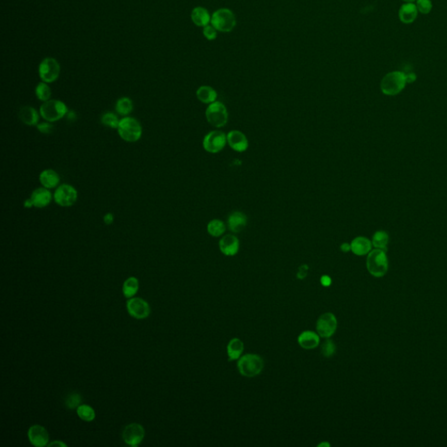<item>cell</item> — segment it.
Here are the masks:
<instances>
[{"mask_svg": "<svg viewBox=\"0 0 447 447\" xmlns=\"http://www.w3.org/2000/svg\"><path fill=\"white\" fill-rule=\"evenodd\" d=\"M117 133L127 143H136L143 136V126L139 120L132 116H124L120 119Z\"/></svg>", "mask_w": 447, "mask_h": 447, "instance_id": "1", "label": "cell"}, {"mask_svg": "<svg viewBox=\"0 0 447 447\" xmlns=\"http://www.w3.org/2000/svg\"><path fill=\"white\" fill-rule=\"evenodd\" d=\"M38 111L43 120L54 124L67 115L68 108L62 101L50 99L42 103Z\"/></svg>", "mask_w": 447, "mask_h": 447, "instance_id": "2", "label": "cell"}, {"mask_svg": "<svg viewBox=\"0 0 447 447\" xmlns=\"http://www.w3.org/2000/svg\"><path fill=\"white\" fill-rule=\"evenodd\" d=\"M406 85V73L401 71H392L382 79L381 91L385 95L394 96L402 92Z\"/></svg>", "mask_w": 447, "mask_h": 447, "instance_id": "3", "label": "cell"}, {"mask_svg": "<svg viewBox=\"0 0 447 447\" xmlns=\"http://www.w3.org/2000/svg\"><path fill=\"white\" fill-rule=\"evenodd\" d=\"M366 266L369 273L375 277H383L388 271V258L384 250L376 248L368 254Z\"/></svg>", "mask_w": 447, "mask_h": 447, "instance_id": "4", "label": "cell"}, {"mask_svg": "<svg viewBox=\"0 0 447 447\" xmlns=\"http://www.w3.org/2000/svg\"><path fill=\"white\" fill-rule=\"evenodd\" d=\"M211 25L217 29L218 32H230L235 28L237 20L232 10L220 8L212 14Z\"/></svg>", "mask_w": 447, "mask_h": 447, "instance_id": "5", "label": "cell"}, {"mask_svg": "<svg viewBox=\"0 0 447 447\" xmlns=\"http://www.w3.org/2000/svg\"><path fill=\"white\" fill-rule=\"evenodd\" d=\"M264 368L263 359L256 354H248L239 358L238 372L246 378H254L260 374Z\"/></svg>", "mask_w": 447, "mask_h": 447, "instance_id": "6", "label": "cell"}, {"mask_svg": "<svg viewBox=\"0 0 447 447\" xmlns=\"http://www.w3.org/2000/svg\"><path fill=\"white\" fill-rule=\"evenodd\" d=\"M206 117L208 123L215 128H222L228 121V111L221 102L211 103L206 110Z\"/></svg>", "mask_w": 447, "mask_h": 447, "instance_id": "7", "label": "cell"}, {"mask_svg": "<svg viewBox=\"0 0 447 447\" xmlns=\"http://www.w3.org/2000/svg\"><path fill=\"white\" fill-rule=\"evenodd\" d=\"M60 73V63L54 58H45L38 65V76L42 82L48 84L54 83L59 79Z\"/></svg>", "mask_w": 447, "mask_h": 447, "instance_id": "8", "label": "cell"}, {"mask_svg": "<svg viewBox=\"0 0 447 447\" xmlns=\"http://www.w3.org/2000/svg\"><path fill=\"white\" fill-rule=\"evenodd\" d=\"M78 200V191L73 185L60 184L54 193V201L58 206L64 208L73 207Z\"/></svg>", "mask_w": 447, "mask_h": 447, "instance_id": "9", "label": "cell"}, {"mask_svg": "<svg viewBox=\"0 0 447 447\" xmlns=\"http://www.w3.org/2000/svg\"><path fill=\"white\" fill-rule=\"evenodd\" d=\"M227 143V136L220 130H213L204 137L203 147L207 152L216 154L225 148Z\"/></svg>", "mask_w": 447, "mask_h": 447, "instance_id": "10", "label": "cell"}, {"mask_svg": "<svg viewBox=\"0 0 447 447\" xmlns=\"http://www.w3.org/2000/svg\"><path fill=\"white\" fill-rule=\"evenodd\" d=\"M337 329V320L332 313L321 314L316 322L318 335L323 338H330L336 333Z\"/></svg>", "mask_w": 447, "mask_h": 447, "instance_id": "11", "label": "cell"}, {"mask_svg": "<svg viewBox=\"0 0 447 447\" xmlns=\"http://www.w3.org/2000/svg\"><path fill=\"white\" fill-rule=\"evenodd\" d=\"M145 436V431L143 425L132 423L128 425L123 431V438L126 444L130 446L136 447L143 442Z\"/></svg>", "mask_w": 447, "mask_h": 447, "instance_id": "12", "label": "cell"}, {"mask_svg": "<svg viewBox=\"0 0 447 447\" xmlns=\"http://www.w3.org/2000/svg\"><path fill=\"white\" fill-rule=\"evenodd\" d=\"M129 314L136 319H145L150 314V308L146 301L139 297H132L127 301Z\"/></svg>", "mask_w": 447, "mask_h": 447, "instance_id": "13", "label": "cell"}, {"mask_svg": "<svg viewBox=\"0 0 447 447\" xmlns=\"http://www.w3.org/2000/svg\"><path fill=\"white\" fill-rule=\"evenodd\" d=\"M29 441L36 447L47 446L49 444V434L42 425H32L28 430Z\"/></svg>", "mask_w": 447, "mask_h": 447, "instance_id": "14", "label": "cell"}, {"mask_svg": "<svg viewBox=\"0 0 447 447\" xmlns=\"http://www.w3.org/2000/svg\"><path fill=\"white\" fill-rule=\"evenodd\" d=\"M30 198L32 200L35 208L42 209L48 207L51 204L52 201L54 200V194H52L49 189L42 186L35 189L31 194Z\"/></svg>", "mask_w": 447, "mask_h": 447, "instance_id": "15", "label": "cell"}, {"mask_svg": "<svg viewBox=\"0 0 447 447\" xmlns=\"http://www.w3.org/2000/svg\"><path fill=\"white\" fill-rule=\"evenodd\" d=\"M227 143L237 152H245L249 146L248 138L238 130H232L227 134Z\"/></svg>", "mask_w": 447, "mask_h": 447, "instance_id": "16", "label": "cell"}, {"mask_svg": "<svg viewBox=\"0 0 447 447\" xmlns=\"http://www.w3.org/2000/svg\"><path fill=\"white\" fill-rule=\"evenodd\" d=\"M219 250L226 256H234L239 250V240L232 234L225 235L219 243Z\"/></svg>", "mask_w": 447, "mask_h": 447, "instance_id": "17", "label": "cell"}, {"mask_svg": "<svg viewBox=\"0 0 447 447\" xmlns=\"http://www.w3.org/2000/svg\"><path fill=\"white\" fill-rule=\"evenodd\" d=\"M40 114L31 106H25L19 109V118L26 126H37L39 124Z\"/></svg>", "mask_w": 447, "mask_h": 447, "instance_id": "18", "label": "cell"}, {"mask_svg": "<svg viewBox=\"0 0 447 447\" xmlns=\"http://www.w3.org/2000/svg\"><path fill=\"white\" fill-rule=\"evenodd\" d=\"M38 181L43 187L52 190L56 189L60 185V178L57 172L53 169H46L40 172Z\"/></svg>", "mask_w": 447, "mask_h": 447, "instance_id": "19", "label": "cell"}, {"mask_svg": "<svg viewBox=\"0 0 447 447\" xmlns=\"http://www.w3.org/2000/svg\"><path fill=\"white\" fill-rule=\"evenodd\" d=\"M227 225L231 232L238 233L242 232L248 225V217L241 212H233L229 215Z\"/></svg>", "mask_w": 447, "mask_h": 447, "instance_id": "20", "label": "cell"}, {"mask_svg": "<svg viewBox=\"0 0 447 447\" xmlns=\"http://www.w3.org/2000/svg\"><path fill=\"white\" fill-rule=\"evenodd\" d=\"M419 15V11L417 9L415 3H403L398 10V17L400 21L409 25L415 21Z\"/></svg>", "mask_w": 447, "mask_h": 447, "instance_id": "21", "label": "cell"}, {"mask_svg": "<svg viewBox=\"0 0 447 447\" xmlns=\"http://www.w3.org/2000/svg\"><path fill=\"white\" fill-rule=\"evenodd\" d=\"M190 19L194 25L198 27H205L211 24L212 15L209 11L203 7H195L190 13Z\"/></svg>", "mask_w": 447, "mask_h": 447, "instance_id": "22", "label": "cell"}, {"mask_svg": "<svg viewBox=\"0 0 447 447\" xmlns=\"http://www.w3.org/2000/svg\"><path fill=\"white\" fill-rule=\"evenodd\" d=\"M350 247L353 254L357 256H363L371 252L372 249V242L369 238L360 236L353 239Z\"/></svg>", "mask_w": 447, "mask_h": 447, "instance_id": "23", "label": "cell"}, {"mask_svg": "<svg viewBox=\"0 0 447 447\" xmlns=\"http://www.w3.org/2000/svg\"><path fill=\"white\" fill-rule=\"evenodd\" d=\"M298 343L302 349H314L319 345L320 337L313 331H304L299 336Z\"/></svg>", "mask_w": 447, "mask_h": 447, "instance_id": "24", "label": "cell"}, {"mask_svg": "<svg viewBox=\"0 0 447 447\" xmlns=\"http://www.w3.org/2000/svg\"><path fill=\"white\" fill-rule=\"evenodd\" d=\"M197 98L199 102H202L204 104H211L213 102L217 101L218 94L216 92L215 89L210 86H201L197 89L196 92Z\"/></svg>", "mask_w": 447, "mask_h": 447, "instance_id": "25", "label": "cell"}, {"mask_svg": "<svg viewBox=\"0 0 447 447\" xmlns=\"http://www.w3.org/2000/svg\"><path fill=\"white\" fill-rule=\"evenodd\" d=\"M115 112L120 116H129L134 110L133 101L130 97H121L115 102Z\"/></svg>", "mask_w": 447, "mask_h": 447, "instance_id": "26", "label": "cell"}, {"mask_svg": "<svg viewBox=\"0 0 447 447\" xmlns=\"http://www.w3.org/2000/svg\"><path fill=\"white\" fill-rule=\"evenodd\" d=\"M244 350V343L238 338H233L229 342L227 345V355L230 361H234L240 358Z\"/></svg>", "mask_w": 447, "mask_h": 447, "instance_id": "27", "label": "cell"}, {"mask_svg": "<svg viewBox=\"0 0 447 447\" xmlns=\"http://www.w3.org/2000/svg\"><path fill=\"white\" fill-rule=\"evenodd\" d=\"M139 290V281L136 277H130L124 281L123 293L126 298H132Z\"/></svg>", "mask_w": 447, "mask_h": 447, "instance_id": "28", "label": "cell"}, {"mask_svg": "<svg viewBox=\"0 0 447 447\" xmlns=\"http://www.w3.org/2000/svg\"><path fill=\"white\" fill-rule=\"evenodd\" d=\"M226 231L225 223L219 219H213L207 225V232L211 236L218 238L222 236Z\"/></svg>", "mask_w": 447, "mask_h": 447, "instance_id": "29", "label": "cell"}, {"mask_svg": "<svg viewBox=\"0 0 447 447\" xmlns=\"http://www.w3.org/2000/svg\"><path fill=\"white\" fill-rule=\"evenodd\" d=\"M371 242L374 248L385 251L389 243V234L385 231H378L373 235Z\"/></svg>", "mask_w": 447, "mask_h": 447, "instance_id": "30", "label": "cell"}, {"mask_svg": "<svg viewBox=\"0 0 447 447\" xmlns=\"http://www.w3.org/2000/svg\"><path fill=\"white\" fill-rule=\"evenodd\" d=\"M35 95L40 102H45L50 100L52 96L51 88L48 83L40 82L35 88Z\"/></svg>", "mask_w": 447, "mask_h": 447, "instance_id": "31", "label": "cell"}, {"mask_svg": "<svg viewBox=\"0 0 447 447\" xmlns=\"http://www.w3.org/2000/svg\"><path fill=\"white\" fill-rule=\"evenodd\" d=\"M77 415L83 421L91 422L95 419V410L89 404H80L77 408Z\"/></svg>", "mask_w": 447, "mask_h": 447, "instance_id": "32", "label": "cell"}, {"mask_svg": "<svg viewBox=\"0 0 447 447\" xmlns=\"http://www.w3.org/2000/svg\"><path fill=\"white\" fill-rule=\"evenodd\" d=\"M101 121L102 124L106 126V127L117 130L118 125L120 123V119L118 117L117 114H114L112 112H106L102 114L101 117Z\"/></svg>", "mask_w": 447, "mask_h": 447, "instance_id": "33", "label": "cell"}, {"mask_svg": "<svg viewBox=\"0 0 447 447\" xmlns=\"http://www.w3.org/2000/svg\"><path fill=\"white\" fill-rule=\"evenodd\" d=\"M415 5L419 13L424 15L431 13L433 7L431 0H416Z\"/></svg>", "mask_w": 447, "mask_h": 447, "instance_id": "34", "label": "cell"}, {"mask_svg": "<svg viewBox=\"0 0 447 447\" xmlns=\"http://www.w3.org/2000/svg\"><path fill=\"white\" fill-rule=\"evenodd\" d=\"M82 396L78 393H72L68 395L66 399V405L68 409H77L82 403Z\"/></svg>", "mask_w": 447, "mask_h": 447, "instance_id": "35", "label": "cell"}, {"mask_svg": "<svg viewBox=\"0 0 447 447\" xmlns=\"http://www.w3.org/2000/svg\"><path fill=\"white\" fill-rule=\"evenodd\" d=\"M320 351H321V355H323L324 357H331L336 352V345H335L333 341L327 340L321 345Z\"/></svg>", "mask_w": 447, "mask_h": 447, "instance_id": "36", "label": "cell"}, {"mask_svg": "<svg viewBox=\"0 0 447 447\" xmlns=\"http://www.w3.org/2000/svg\"><path fill=\"white\" fill-rule=\"evenodd\" d=\"M203 35L205 38L210 42H212V40H215L218 37V31L210 24L208 26L203 27Z\"/></svg>", "mask_w": 447, "mask_h": 447, "instance_id": "37", "label": "cell"}, {"mask_svg": "<svg viewBox=\"0 0 447 447\" xmlns=\"http://www.w3.org/2000/svg\"><path fill=\"white\" fill-rule=\"evenodd\" d=\"M37 129H38V131L40 133L44 134V135H48V134H51L53 132L54 126H53L52 123L44 120L43 123H39L37 125Z\"/></svg>", "mask_w": 447, "mask_h": 447, "instance_id": "38", "label": "cell"}, {"mask_svg": "<svg viewBox=\"0 0 447 447\" xmlns=\"http://www.w3.org/2000/svg\"><path fill=\"white\" fill-rule=\"evenodd\" d=\"M308 267L307 265H302L299 267L298 273H297V278L299 279H304L307 275H308Z\"/></svg>", "mask_w": 447, "mask_h": 447, "instance_id": "39", "label": "cell"}, {"mask_svg": "<svg viewBox=\"0 0 447 447\" xmlns=\"http://www.w3.org/2000/svg\"><path fill=\"white\" fill-rule=\"evenodd\" d=\"M114 216L113 213H107V214H105L104 217H103V221H104L106 225H112V224L114 223Z\"/></svg>", "mask_w": 447, "mask_h": 447, "instance_id": "40", "label": "cell"}, {"mask_svg": "<svg viewBox=\"0 0 447 447\" xmlns=\"http://www.w3.org/2000/svg\"><path fill=\"white\" fill-rule=\"evenodd\" d=\"M320 282L321 284L324 286V287H329L332 282V280L330 279V277L327 275H323L321 278H320Z\"/></svg>", "mask_w": 447, "mask_h": 447, "instance_id": "41", "label": "cell"}, {"mask_svg": "<svg viewBox=\"0 0 447 447\" xmlns=\"http://www.w3.org/2000/svg\"><path fill=\"white\" fill-rule=\"evenodd\" d=\"M417 79V75L414 73H406V80L408 83H414Z\"/></svg>", "mask_w": 447, "mask_h": 447, "instance_id": "42", "label": "cell"}, {"mask_svg": "<svg viewBox=\"0 0 447 447\" xmlns=\"http://www.w3.org/2000/svg\"><path fill=\"white\" fill-rule=\"evenodd\" d=\"M48 446H60V447H67V444H65L64 442L60 440L54 441V442H51V443H49L48 444Z\"/></svg>", "mask_w": 447, "mask_h": 447, "instance_id": "43", "label": "cell"}, {"mask_svg": "<svg viewBox=\"0 0 447 447\" xmlns=\"http://www.w3.org/2000/svg\"><path fill=\"white\" fill-rule=\"evenodd\" d=\"M341 250L344 252V253H348L349 251H351V247H350V244H348V243H343L341 246Z\"/></svg>", "mask_w": 447, "mask_h": 447, "instance_id": "44", "label": "cell"}, {"mask_svg": "<svg viewBox=\"0 0 447 447\" xmlns=\"http://www.w3.org/2000/svg\"><path fill=\"white\" fill-rule=\"evenodd\" d=\"M24 207H25V208H28V209L32 208V207H33V204H32V200H31L30 197L27 198V199L25 200V202H24Z\"/></svg>", "mask_w": 447, "mask_h": 447, "instance_id": "45", "label": "cell"}, {"mask_svg": "<svg viewBox=\"0 0 447 447\" xmlns=\"http://www.w3.org/2000/svg\"><path fill=\"white\" fill-rule=\"evenodd\" d=\"M330 444L327 442H322V443H320V444H318V446L322 447V446H327L330 447Z\"/></svg>", "mask_w": 447, "mask_h": 447, "instance_id": "46", "label": "cell"}, {"mask_svg": "<svg viewBox=\"0 0 447 447\" xmlns=\"http://www.w3.org/2000/svg\"><path fill=\"white\" fill-rule=\"evenodd\" d=\"M404 3H415L416 0H403Z\"/></svg>", "mask_w": 447, "mask_h": 447, "instance_id": "47", "label": "cell"}]
</instances>
